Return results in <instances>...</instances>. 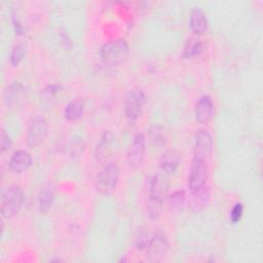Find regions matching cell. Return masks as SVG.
Wrapping results in <instances>:
<instances>
[{
  "label": "cell",
  "instance_id": "484cf974",
  "mask_svg": "<svg viewBox=\"0 0 263 263\" xmlns=\"http://www.w3.org/2000/svg\"><path fill=\"white\" fill-rule=\"evenodd\" d=\"M61 37H62V41H63L64 43H67V42H68L70 45L72 44V43H71V40H70V38H69V36H68L67 33H65V32L62 33V34H61Z\"/></svg>",
  "mask_w": 263,
  "mask_h": 263
},
{
  "label": "cell",
  "instance_id": "ac0fdd59",
  "mask_svg": "<svg viewBox=\"0 0 263 263\" xmlns=\"http://www.w3.org/2000/svg\"><path fill=\"white\" fill-rule=\"evenodd\" d=\"M24 92H25V87L22 83L14 82L13 84H11L7 88V90L5 92V97H4L7 106L15 105L17 103V101L21 100Z\"/></svg>",
  "mask_w": 263,
  "mask_h": 263
},
{
  "label": "cell",
  "instance_id": "5b68a950",
  "mask_svg": "<svg viewBox=\"0 0 263 263\" xmlns=\"http://www.w3.org/2000/svg\"><path fill=\"white\" fill-rule=\"evenodd\" d=\"M48 133L47 121L42 115L33 116L28 124L27 143L30 147H37L43 143Z\"/></svg>",
  "mask_w": 263,
  "mask_h": 263
},
{
  "label": "cell",
  "instance_id": "7a4b0ae2",
  "mask_svg": "<svg viewBox=\"0 0 263 263\" xmlns=\"http://www.w3.org/2000/svg\"><path fill=\"white\" fill-rule=\"evenodd\" d=\"M24 193L18 185H10L4 189L1 196V215L3 219H12L21 210Z\"/></svg>",
  "mask_w": 263,
  "mask_h": 263
},
{
  "label": "cell",
  "instance_id": "6da1fadb",
  "mask_svg": "<svg viewBox=\"0 0 263 263\" xmlns=\"http://www.w3.org/2000/svg\"><path fill=\"white\" fill-rule=\"evenodd\" d=\"M128 51V44L124 39H114L103 44L100 49V58L107 66H118L126 60Z\"/></svg>",
  "mask_w": 263,
  "mask_h": 263
},
{
  "label": "cell",
  "instance_id": "9c48e42d",
  "mask_svg": "<svg viewBox=\"0 0 263 263\" xmlns=\"http://www.w3.org/2000/svg\"><path fill=\"white\" fill-rule=\"evenodd\" d=\"M213 151V138L212 135L205 129H198L195 135L193 146V155L195 158L203 159L206 161L212 155Z\"/></svg>",
  "mask_w": 263,
  "mask_h": 263
},
{
  "label": "cell",
  "instance_id": "9a60e30c",
  "mask_svg": "<svg viewBox=\"0 0 263 263\" xmlns=\"http://www.w3.org/2000/svg\"><path fill=\"white\" fill-rule=\"evenodd\" d=\"M181 155L177 150H167L162 154L159 160L161 170L166 174H173L179 166Z\"/></svg>",
  "mask_w": 263,
  "mask_h": 263
},
{
  "label": "cell",
  "instance_id": "d6986e66",
  "mask_svg": "<svg viewBox=\"0 0 263 263\" xmlns=\"http://www.w3.org/2000/svg\"><path fill=\"white\" fill-rule=\"evenodd\" d=\"M113 133L111 130H106L101 140L99 141L97 147H96V150H95V156L98 160H101L102 158H104L106 156V153H107V150L109 149V147L111 146L112 142H113Z\"/></svg>",
  "mask_w": 263,
  "mask_h": 263
},
{
  "label": "cell",
  "instance_id": "ba28073f",
  "mask_svg": "<svg viewBox=\"0 0 263 263\" xmlns=\"http://www.w3.org/2000/svg\"><path fill=\"white\" fill-rule=\"evenodd\" d=\"M145 138L142 134L135 136L133 143L126 154V163L129 168L136 170L141 166L145 156Z\"/></svg>",
  "mask_w": 263,
  "mask_h": 263
},
{
  "label": "cell",
  "instance_id": "cb8c5ba5",
  "mask_svg": "<svg viewBox=\"0 0 263 263\" xmlns=\"http://www.w3.org/2000/svg\"><path fill=\"white\" fill-rule=\"evenodd\" d=\"M242 213H243V205L242 203L238 202V203H235L233 205V208L231 209V212H230V220L232 223H236L240 220L241 216H242Z\"/></svg>",
  "mask_w": 263,
  "mask_h": 263
},
{
  "label": "cell",
  "instance_id": "3957f363",
  "mask_svg": "<svg viewBox=\"0 0 263 263\" xmlns=\"http://www.w3.org/2000/svg\"><path fill=\"white\" fill-rule=\"evenodd\" d=\"M120 171L116 162H108L98 173L96 178V189L101 194H110L116 188Z\"/></svg>",
  "mask_w": 263,
  "mask_h": 263
},
{
  "label": "cell",
  "instance_id": "277c9868",
  "mask_svg": "<svg viewBox=\"0 0 263 263\" xmlns=\"http://www.w3.org/2000/svg\"><path fill=\"white\" fill-rule=\"evenodd\" d=\"M146 103V96L140 87L132 88L125 96L123 109L127 119L136 120L142 114Z\"/></svg>",
  "mask_w": 263,
  "mask_h": 263
},
{
  "label": "cell",
  "instance_id": "7402d4cb",
  "mask_svg": "<svg viewBox=\"0 0 263 263\" xmlns=\"http://www.w3.org/2000/svg\"><path fill=\"white\" fill-rule=\"evenodd\" d=\"M27 51V44L26 43H18L16 44L10 53V63L12 66H17L20 62L23 60Z\"/></svg>",
  "mask_w": 263,
  "mask_h": 263
},
{
  "label": "cell",
  "instance_id": "d4e9b609",
  "mask_svg": "<svg viewBox=\"0 0 263 263\" xmlns=\"http://www.w3.org/2000/svg\"><path fill=\"white\" fill-rule=\"evenodd\" d=\"M12 146V142L10 140V138L8 137V135L4 132L1 130V136H0V150L1 153H4L5 151H8Z\"/></svg>",
  "mask_w": 263,
  "mask_h": 263
},
{
  "label": "cell",
  "instance_id": "e0dca14e",
  "mask_svg": "<svg viewBox=\"0 0 263 263\" xmlns=\"http://www.w3.org/2000/svg\"><path fill=\"white\" fill-rule=\"evenodd\" d=\"M186 195L183 190H177L173 192L167 198V209L171 214H178L182 211L185 204Z\"/></svg>",
  "mask_w": 263,
  "mask_h": 263
},
{
  "label": "cell",
  "instance_id": "2e32d148",
  "mask_svg": "<svg viewBox=\"0 0 263 263\" xmlns=\"http://www.w3.org/2000/svg\"><path fill=\"white\" fill-rule=\"evenodd\" d=\"M84 110V103L81 99H73L70 101L65 110H64V117L69 121H75L79 119Z\"/></svg>",
  "mask_w": 263,
  "mask_h": 263
},
{
  "label": "cell",
  "instance_id": "8992f818",
  "mask_svg": "<svg viewBox=\"0 0 263 263\" xmlns=\"http://www.w3.org/2000/svg\"><path fill=\"white\" fill-rule=\"evenodd\" d=\"M168 241L165 234L158 231L150 238L146 251V260L152 263L160 262L168 252Z\"/></svg>",
  "mask_w": 263,
  "mask_h": 263
},
{
  "label": "cell",
  "instance_id": "7c38bea8",
  "mask_svg": "<svg viewBox=\"0 0 263 263\" xmlns=\"http://www.w3.org/2000/svg\"><path fill=\"white\" fill-rule=\"evenodd\" d=\"M32 164L31 155L25 150L15 151L9 160V168L15 174L26 172Z\"/></svg>",
  "mask_w": 263,
  "mask_h": 263
},
{
  "label": "cell",
  "instance_id": "44dd1931",
  "mask_svg": "<svg viewBox=\"0 0 263 263\" xmlns=\"http://www.w3.org/2000/svg\"><path fill=\"white\" fill-rule=\"evenodd\" d=\"M149 140L155 147H163L166 143L165 129L160 125H153L149 129Z\"/></svg>",
  "mask_w": 263,
  "mask_h": 263
},
{
  "label": "cell",
  "instance_id": "5bb4252c",
  "mask_svg": "<svg viewBox=\"0 0 263 263\" xmlns=\"http://www.w3.org/2000/svg\"><path fill=\"white\" fill-rule=\"evenodd\" d=\"M190 29L196 35L203 34L208 29L206 15L199 7H194L190 13Z\"/></svg>",
  "mask_w": 263,
  "mask_h": 263
},
{
  "label": "cell",
  "instance_id": "52a82bcc",
  "mask_svg": "<svg viewBox=\"0 0 263 263\" xmlns=\"http://www.w3.org/2000/svg\"><path fill=\"white\" fill-rule=\"evenodd\" d=\"M208 164L203 159L193 157L190 173L188 176V186L190 190H195L205 185L208 180Z\"/></svg>",
  "mask_w": 263,
  "mask_h": 263
},
{
  "label": "cell",
  "instance_id": "603a6c76",
  "mask_svg": "<svg viewBox=\"0 0 263 263\" xmlns=\"http://www.w3.org/2000/svg\"><path fill=\"white\" fill-rule=\"evenodd\" d=\"M149 234L144 227L138 229L135 235V246L138 250H144L147 248L149 243Z\"/></svg>",
  "mask_w": 263,
  "mask_h": 263
},
{
  "label": "cell",
  "instance_id": "ffe728a7",
  "mask_svg": "<svg viewBox=\"0 0 263 263\" xmlns=\"http://www.w3.org/2000/svg\"><path fill=\"white\" fill-rule=\"evenodd\" d=\"M203 50H204V43L200 39L192 37L186 42V44L184 46L183 57L185 59L192 58L194 55L201 53Z\"/></svg>",
  "mask_w": 263,
  "mask_h": 263
},
{
  "label": "cell",
  "instance_id": "4fadbf2b",
  "mask_svg": "<svg viewBox=\"0 0 263 263\" xmlns=\"http://www.w3.org/2000/svg\"><path fill=\"white\" fill-rule=\"evenodd\" d=\"M55 195V185L53 182L48 181L46 182L39 193V211L40 213H46L51 206L54 201Z\"/></svg>",
  "mask_w": 263,
  "mask_h": 263
},
{
  "label": "cell",
  "instance_id": "8fae6325",
  "mask_svg": "<svg viewBox=\"0 0 263 263\" xmlns=\"http://www.w3.org/2000/svg\"><path fill=\"white\" fill-rule=\"evenodd\" d=\"M195 118L199 123L206 124L211 121L214 114V105L211 97L202 96L195 105Z\"/></svg>",
  "mask_w": 263,
  "mask_h": 263
},
{
  "label": "cell",
  "instance_id": "30bf717a",
  "mask_svg": "<svg viewBox=\"0 0 263 263\" xmlns=\"http://www.w3.org/2000/svg\"><path fill=\"white\" fill-rule=\"evenodd\" d=\"M211 193L208 186L203 185L202 187L192 190L189 198V208L192 212L198 213L206 209L210 203Z\"/></svg>",
  "mask_w": 263,
  "mask_h": 263
}]
</instances>
